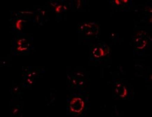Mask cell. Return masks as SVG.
Returning a JSON list of instances; mask_svg holds the SVG:
<instances>
[{"label":"cell","instance_id":"7","mask_svg":"<svg viewBox=\"0 0 152 117\" xmlns=\"http://www.w3.org/2000/svg\"><path fill=\"white\" fill-rule=\"evenodd\" d=\"M23 20H18V22H16V23H15V27L18 30H21L22 28H23Z\"/></svg>","mask_w":152,"mask_h":117},{"label":"cell","instance_id":"1","mask_svg":"<svg viewBox=\"0 0 152 117\" xmlns=\"http://www.w3.org/2000/svg\"><path fill=\"white\" fill-rule=\"evenodd\" d=\"M80 31L85 36L93 37L99 33V27L93 23H85L80 27Z\"/></svg>","mask_w":152,"mask_h":117},{"label":"cell","instance_id":"5","mask_svg":"<svg viewBox=\"0 0 152 117\" xmlns=\"http://www.w3.org/2000/svg\"><path fill=\"white\" fill-rule=\"evenodd\" d=\"M115 93L118 96L121 98H125L127 96L128 91L126 87L122 84H118L115 87Z\"/></svg>","mask_w":152,"mask_h":117},{"label":"cell","instance_id":"4","mask_svg":"<svg viewBox=\"0 0 152 117\" xmlns=\"http://www.w3.org/2000/svg\"><path fill=\"white\" fill-rule=\"evenodd\" d=\"M147 33L145 31H141L137 34V37H136L135 39V48L141 49L145 48L146 45H147Z\"/></svg>","mask_w":152,"mask_h":117},{"label":"cell","instance_id":"2","mask_svg":"<svg viewBox=\"0 0 152 117\" xmlns=\"http://www.w3.org/2000/svg\"><path fill=\"white\" fill-rule=\"evenodd\" d=\"M70 110L75 114H80L85 108V102L80 97H75L71 100L69 104Z\"/></svg>","mask_w":152,"mask_h":117},{"label":"cell","instance_id":"6","mask_svg":"<svg viewBox=\"0 0 152 117\" xmlns=\"http://www.w3.org/2000/svg\"><path fill=\"white\" fill-rule=\"evenodd\" d=\"M18 45V49L20 51H25L29 48V43L25 39H21L20 40H19Z\"/></svg>","mask_w":152,"mask_h":117},{"label":"cell","instance_id":"3","mask_svg":"<svg viewBox=\"0 0 152 117\" xmlns=\"http://www.w3.org/2000/svg\"><path fill=\"white\" fill-rule=\"evenodd\" d=\"M110 53V48L105 44H99L91 49V54L95 57H101Z\"/></svg>","mask_w":152,"mask_h":117}]
</instances>
